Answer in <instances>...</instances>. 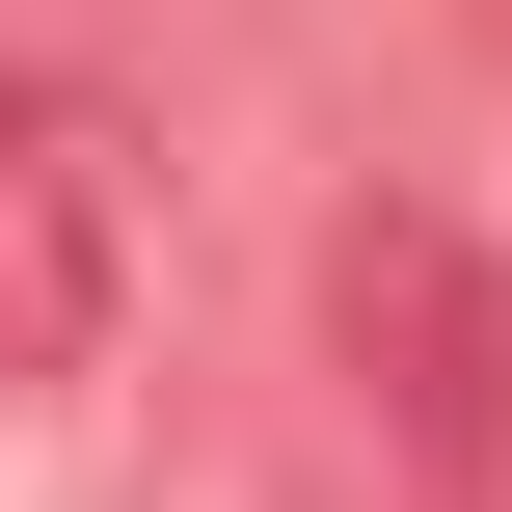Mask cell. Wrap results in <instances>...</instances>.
Here are the masks:
<instances>
[{"instance_id": "7a4b0ae2", "label": "cell", "mask_w": 512, "mask_h": 512, "mask_svg": "<svg viewBox=\"0 0 512 512\" xmlns=\"http://www.w3.org/2000/svg\"><path fill=\"white\" fill-rule=\"evenodd\" d=\"M108 351V135L0 81V378H81Z\"/></svg>"}, {"instance_id": "6da1fadb", "label": "cell", "mask_w": 512, "mask_h": 512, "mask_svg": "<svg viewBox=\"0 0 512 512\" xmlns=\"http://www.w3.org/2000/svg\"><path fill=\"white\" fill-rule=\"evenodd\" d=\"M324 324H351L405 486H432V512H512V243H486V216L351 189V216H324Z\"/></svg>"}]
</instances>
